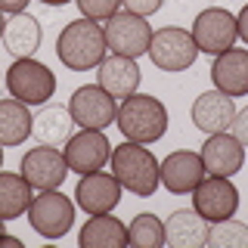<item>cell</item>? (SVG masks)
Masks as SVG:
<instances>
[{
    "mask_svg": "<svg viewBox=\"0 0 248 248\" xmlns=\"http://www.w3.org/2000/svg\"><path fill=\"white\" fill-rule=\"evenodd\" d=\"M19 174L31 183V189H59L68 177V161L56 146H37L22 155Z\"/></svg>",
    "mask_w": 248,
    "mask_h": 248,
    "instance_id": "11",
    "label": "cell"
},
{
    "mask_svg": "<svg viewBox=\"0 0 248 248\" xmlns=\"http://www.w3.org/2000/svg\"><path fill=\"white\" fill-rule=\"evenodd\" d=\"M127 245L134 248H161L165 245V220H158L152 211H143L127 227Z\"/></svg>",
    "mask_w": 248,
    "mask_h": 248,
    "instance_id": "25",
    "label": "cell"
},
{
    "mask_svg": "<svg viewBox=\"0 0 248 248\" xmlns=\"http://www.w3.org/2000/svg\"><path fill=\"white\" fill-rule=\"evenodd\" d=\"M34 115L19 99H0V143L3 146H22L31 137Z\"/></svg>",
    "mask_w": 248,
    "mask_h": 248,
    "instance_id": "23",
    "label": "cell"
},
{
    "mask_svg": "<svg viewBox=\"0 0 248 248\" xmlns=\"http://www.w3.org/2000/svg\"><path fill=\"white\" fill-rule=\"evenodd\" d=\"M0 245H10V248H22V239H16V236H0Z\"/></svg>",
    "mask_w": 248,
    "mask_h": 248,
    "instance_id": "32",
    "label": "cell"
},
{
    "mask_svg": "<svg viewBox=\"0 0 248 248\" xmlns=\"http://www.w3.org/2000/svg\"><path fill=\"white\" fill-rule=\"evenodd\" d=\"M75 134V118L68 112V106H41V112L34 115V124H31V137L37 140L41 146H65L68 137Z\"/></svg>",
    "mask_w": 248,
    "mask_h": 248,
    "instance_id": "19",
    "label": "cell"
},
{
    "mask_svg": "<svg viewBox=\"0 0 248 248\" xmlns=\"http://www.w3.org/2000/svg\"><path fill=\"white\" fill-rule=\"evenodd\" d=\"M149 59L155 68L177 75L192 68V62L199 59V46L186 28H158L149 41Z\"/></svg>",
    "mask_w": 248,
    "mask_h": 248,
    "instance_id": "7",
    "label": "cell"
},
{
    "mask_svg": "<svg viewBox=\"0 0 248 248\" xmlns=\"http://www.w3.org/2000/svg\"><path fill=\"white\" fill-rule=\"evenodd\" d=\"M3 28H6V19H3V13H0V41H3Z\"/></svg>",
    "mask_w": 248,
    "mask_h": 248,
    "instance_id": "34",
    "label": "cell"
},
{
    "mask_svg": "<svg viewBox=\"0 0 248 248\" xmlns=\"http://www.w3.org/2000/svg\"><path fill=\"white\" fill-rule=\"evenodd\" d=\"M78 245L81 248H124L127 245V227L118 217L108 214H90V220L78 232Z\"/></svg>",
    "mask_w": 248,
    "mask_h": 248,
    "instance_id": "21",
    "label": "cell"
},
{
    "mask_svg": "<svg viewBox=\"0 0 248 248\" xmlns=\"http://www.w3.org/2000/svg\"><path fill=\"white\" fill-rule=\"evenodd\" d=\"M108 46H106V34L103 25L93 19H75L68 22L65 28L59 31V41H56V56L65 68L72 72H90L96 68L99 62L106 59Z\"/></svg>",
    "mask_w": 248,
    "mask_h": 248,
    "instance_id": "1",
    "label": "cell"
},
{
    "mask_svg": "<svg viewBox=\"0 0 248 248\" xmlns=\"http://www.w3.org/2000/svg\"><path fill=\"white\" fill-rule=\"evenodd\" d=\"M140 78H143L140 75V65H137V59H130V56L112 53V56H106L96 65V84L115 99L134 96L137 87H140Z\"/></svg>",
    "mask_w": 248,
    "mask_h": 248,
    "instance_id": "18",
    "label": "cell"
},
{
    "mask_svg": "<svg viewBox=\"0 0 248 248\" xmlns=\"http://www.w3.org/2000/svg\"><path fill=\"white\" fill-rule=\"evenodd\" d=\"M211 81L214 90L227 93L232 99L248 96V50L230 46V50L217 53L211 62Z\"/></svg>",
    "mask_w": 248,
    "mask_h": 248,
    "instance_id": "16",
    "label": "cell"
},
{
    "mask_svg": "<svg viewBox=\"0 0 248 248\" xmlns=\"http://www.w3.org/2000/svg\"><path fill=\"white\" fill-rule=\"evenodd\" d=\"M124 186L118 183L115 174H103V170H93V174H84L78 180L75 189V205L87 214H108L118 208Z\"/></svg>",
    "mask_w": 248,
    "mask_h": 248,
    "instance_id": "13",
    "label": "cell"
},
{
    "mask_svg": "<svg viewBox=\"0 0 248 248\" xmlns=\"http://www.w3.org/2000/svg\"><path fill=\"white\" fill-rule=\"evenodd\" d=\"M112 174L118 177V183L124 186L127 192H134L140 199H149L161 183V174H158V165L161 161L152 155V149H146L143 143H130L124 140L118 149H112Z\"/></svg>",
    "mask_w": 248,
    "mask_h": 248,
    "instance_id": "3",
    "label": "cell"
},
{
    "mask_svg": "<svg viewBox=\"0 0 248 248\" xmlns=\"http://www.w3.org/2000/svg\"><path fill=\"white\" fill-rule=\"evenodd\" d=\"M65 161H68V170L75 174H93V170H103L112 158V143H108L106 130H87L81 127L78 134L68 137L65 143Z\"/></svg>",
    "mask_w": 248,
    "mask_h": 248,
    "instance_id": "10",
    "label": "cell"
},
{
    "mask_svg": "<svg viewBox=\"0 0 248 248\" xmlns=\"http://www.w3.org/2000/svg\"><path fill=\"white\" fill-rule=\"evenodd\" d=\"M199 155H202V165H205L208 177H232L245 165V146L239 143L230 130H223V134H208Z\"/></svg>",
    "mask_w": 248,
    "mask_h": 248,
    "instance_id": "14",
    "label": "cell"
},
{
    "mask_svg": "<svg viewBox=\"0 0 248 248\" xmlns=\"http://www.w3.org/2000/svg\"><path fill=\"white\" fill-rule=\"evenodd\" d=\"M208 239V220L196 208H180L165 220V245L170 248H202Z\"/></svg>",
    "mask_w": 248,
    "mask_h": 248,
    "instance_id": "20",
    "label": "cell"
},
{
    "mask_svg": "<svg viewBox=\"0 0 248 248\" xmlns=\"http://www.w3.org/2000/svg\"><path fill=\"white\" fill-rule=\"evenodd\" d=\"M78 10H81L84 19H93V22H106L108 16L118 13L121 0H75Z\"/></svg>",
    "mask_w": 248,
    "mask_h": 248,
    "instance_id": "27",
    "label": "cell"
},
{
    "mask_svg": "<svg viewBox=\"0 0 248 248\" xmlns=\"http://www.w3.org/2000/svg\"><path fill=\"white\" fill-rule=\"evenodd\" d=\"M208 248H248V223L227 217V220H217L208 227Z\"/></svg>",
    "mask_w": 248,
    "mask_h": 248,
    "instance_id": "26",
    "label": "cell"
},
{
    "mask_svg": "<svg viewBox=\"0 0 248 248\" xmlns=\"http://www.w3.org/2000/svg\"><path fill=\"white\" fill-rule=\"evenodd\" d=\"M189 196H192V208L208 223L227 220L239 211V189L232 186L230 177H205Z\"/></svg>",
    "mask_w": 248,
    "mask_h": 248,
    "instance_id": "12",
    "label": "cell"
},
{
    "mask_svg": "<svg viewBox=\"0 0 248 248\" xmlns=\"http://www.w3.org/2000/svg\"><path fill=\"white\" fill-rule=\"evenodd\" d=\"M3 232H6V220H3V217H0V236H3Z\"/></svg>",
    "mask_w": 248,
    "mask_h": 248,
    "instance_id": "35",
    "label": "cell"
},
{
    "mask_svg": "<svg viewBox=\"0 0 248 248\" xmlns=\"http://www.w3.org/2000/svg\"><path fill=\"white\" fill-rule=\"evenodd\" d=\"M68 112L78 127L87 130H106L108 124H115V115H118V99L108 96V93L99 87V84H84L72 93L68 99Z\"/></svg>",
    "mask_w": 248,
    "mask_h": 248,
    "instance_id": "9",
    "label": "cell"
},
{
    "mask_svg": "<svg viewBox=\"0 0 248 248\" xmlns=\"http://www.w3.org/2000/svg\"><path fill=\"white\" fill-rule=\"evenodd\" d=\"M28 223L44 239H62L75 227V202L59 189H41L28 205Z\"/></svg>",
    "mask_w": 248,
    "mask_h": 248,
    "instance_id": "5",
    "label": "cell"
},
{
    "mask_svg": "<svg viewBox=\"0 0 248 248\" xmlns=\"http://www.w3.org/2000/svg\"><path fill=\"white\" fill-rule=\"evenodd\" d=\"M41 3H46V6H65V3H72V0H41Z\"/></svg>",
    "mask_w": 248,
    "mask_h": 248,
    "instance_id": "33",
    "label": "cell"
},
{
    "mask_svg": "<svg viewBox=\"0 0 248 248\" xmlns=\"http://www.w3.org/2000/svg\"><path fill=\"white\" fill-rule=\"evenodd\" d=\"M158 174H161V186H165L168 192H174V196H189V192L208 177L205 165H202V155L186 152V149L170 152L158 165Z\"/></svg>",
    "mask_w": 248,
    "mask_h": 248,
    "instance_id": "15",
    "label": "cell"
},
{
    "mask_svg": "<svg viewBox=\"0 0 248 248\" xmlns=\"http://www.w3.org/2000/svg\"><path fill=\"white\" fill-rule=\"evenodd\" d=\"M3 46L16 59L34 56L37 46H41V22H37L31 13L10 16V19H6V28H3Z\"/></svg>",
    "mask_w": 248,
    "mask_h": 248,
    "instance_id": "22",
    "label": "cell"
},
{
    "mask_svg": "<svg viewBox=\"0 0 248 248\" xmlns=\"http://www.w3.org/2000/svg\"><path fill=\"white\" fill-rule=\"evenodd\" d=\"M31 3V0H0V13H10V16H16V13H25V6Z\"/></svg>",
    "mask_w": 248,
    "mask_h": 248,
    "instance_id": "30",
    "label": "cell"
},
{
    "mask_svg": "<svg viewBox=\"0 0 248 248\" xmlns=\"http://www.w3.org/2000/svg\"><path fill=\"white\" fill-rule=\"evenodd\" d=\"M189 115L202 134H223V130H230L232 118H236V103H232V96L220 90H205L196 96Z\"/></svg>",
    "mask_w": 248,
    "mask_h": 248,
    "instance_id": "17",
    "label": "cell"
},
{
    "mask_svg": "<svg viewBox=\"0 0 248 248\" xmlns=\"http://www.w3.org/2000/svg\"><path fill=\"white\" fill-rule=\"evenodd\" d=\"M236 28H239V37L248 44V3L239 10V16H236Z\"/></svg>",
    "mask_w": 248,
    "mask_h": 248,
    "instance_id": "31",
    "label": "cell"
},
{
    "mask_svg": "<svg viewBox=\"0 0 248 248\" xmlns=\"http://www.w3.org/2000/svg\"><path fill=\"white\" fill-rule=\"evenodd\" d=\"M6 90L13 99L25 106H44L56 93V75L34 56H22L6 68Z\"/></svg>",
    "mask_w": 248,
    "mask_h": 248,
    "instance_id": "4",
    "label": "cell"
},
{
    "mask_svg": "<svg viewBox=\"0 0 248 248\" xmlns=\"http://www.w3.org/2000/svg\"><path fill=\"white\" fill-rule=\"evenodd\" d=\"M230 134L248 149V106L245 108H236V118H232V124H230Z\"/></svg>",
    "mask_w": 248,
    "mask_h": 248,
    "instance_id": "29",
    "label": "cell"
},
{
    "mask_svg": "<svg viewBox=\"0 0 248 248\" xmlns=\"http://www.w3.org/2000/svg\"><path fill=\"white\" fill-rule=\"evenodd\" d=\"M192 41H196L199 53H208V56H217V53L230 50L239 37L236 28V16L230 10H220V6H211V10H202L196 19H192L189 28Z\"/></svg>",
    "mask_w": 248,
    "mask_h": 248,
    "instance_id": "8",
    "label": "cell"
},
{
    "mask_svg": "<svg viewBox=\"0 0 248 248\" xmlns=\"http://www.w3.org/2000/svg\"><path fill=\"white\" fill-rule=\"evenodd\" d=\"M115 127H118L121 137L130 140V143L149 146V143L165 137V130H168V108H165V103H161L158 96L134 93V96L121 99L118 115H115Z\"/></svg>",
    "mask_w": 248,
    "mask_h": 248,
    "instance_id": "2",
    "label": "cell"
},
{
    "mask_svg": "<svg viewBox=\"0 0 248 248\" xmlns=\"http://www.w3.org/2000/svg\"><path fill=\"white\" fill-rule=\"evenodd\" d=\"M121 3H124V10H127V13H137V16H143V19H149L152 13L161 10L165 0H121Z\"/></svg>",
    "mask_w": 248,
    "mask_h": 248,
    "instance_id": "28",
    "label": "cell"
},
{
    "mask_svg": "<svg viewBox=\"0 0 248 248\" xmlns=\"http://www.w3.org/2000/svg\"><path fill=\"white\" fill-rule=\"evenodd\" d=\"M31 183L22 174H6L0 170V217L3 220H16V217L28 214L31 205Z\"/></svg>",
    "mask_w": 248,
    "mask_h": 248,
    "instance_id": "24",
    "label": "cell"
},
{
    "mask_svg": "<svg viewBox=\"0 0 248 248\" xmlns=\"http://www.w3.org/2000/svg\"><path fill=\"white\" fill-rule=\"evenodd\" d=\"M103 34H106V46L118 56H143L149 53V41H152V28L149 19L127 10H118L115 16H108L103 22Z\"/></svg>",
    "mask_w": 248,
    "mask_h": 248,
    "instance_id": "6",
    "label": "cell"
},
{
    "mask_svg": "<svg viewBox=\"0 0 248 248\" xmlns=\"http://www.w3.org/2000/svg\"><path fill=\"white\" fill-rule=\"evenodd\" d=\"M0 170H3V143H0Z\"/></svg>",
    "mask_w": 248,
    "mask_h": 248,
    "instance_id": "36",
    "label": "cell"
}]
</instances>
